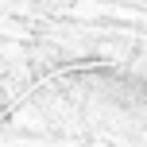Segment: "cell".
I'll use <instances>...</instances> for the list:
<instances>
[{
  "mask_svg": "<svg viewBox=\"0 0 147 147\" xmlns=\"http://www.w3.org/2000/svg\"><path fill=\"white\" fill-rule=\"evenodd\" d=\"M97 12H101V4H89V0L78 8V16H97Z\"/></svg>",
  "mask_w": 147,
  "mask_h": 147,
  "instance_id": "6da1fadb",
  "label": "cell"
}]
</instances>
